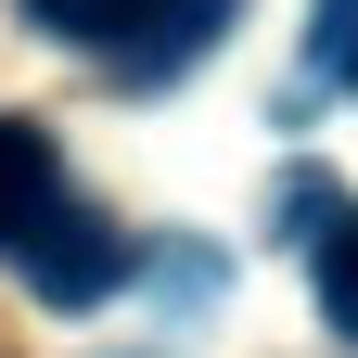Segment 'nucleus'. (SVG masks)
Masks as SVG:
<instances>
[{
	"instance_id": "obj_1",
	"label": "nucleus",
	"mask_w": 358,
	"mask_h": 358,
	"mask_svg": "<svg viewBox=\"0 0 358 358\" xmlns=\"http://www.w3.org/2000/svg\"><path fill=\"white\" fill-rule=\"evenodd\" d=\"M243 0H26V26H52L77 38V52H103L128 90H166V77H192L217 38H231Z\"/></svg>"
},
{
	"instance_id": "obj_2",
	"label": "nucleus",
	"mask_w": 358,
	"mask_h": 358,
	"mask_svg": "<svg viewBox=\"0 0 358 358\" xmlns=\"http://www.w3.org/2000/svg\"><path fill=\"white\" fill-rule=\"evenodd\" d=\"M13 268H26V282L52 294V307H103V294L128 282V243H115L90 205H52V217H38V243H26Z\"/></svg>"
},
{
	"instance_id": "obj_3",
	"label": "nucleus",
	"mask_w": 358,
	"mask_h": 358,
	"mask_svg": "<svg viewBox=\"0 0 358 358\" xmlns=\"http://www.w3.org/2000/svg\"><path fill=\"white\" fill-rule=\"evenodd\" d=\"M52 205H64V154H52V128L0 115V256H26Z\"/></svg>"
},
{
	"instance_id": "obj_4",
	"label": "nucleus",
	"mask_w": 358,
	"mask_h": 358,
	"mask_svg": "<svg viewBox=\"0 0 358 358\" xmlns=\"http://www.w3.org/2000/svg\"><path fill=\"white\" fill-rule=\"evenodd\" d=\"M307 294H320V320L358 345V205H333L320 231H307Z\"/></svg>"
},
{
	"instance_id": "obj_5",
	"label": "nucleus",
	"mask_w": 358,
	"mask_h": 358,
	"mask_svg": "<svg viewBox=\"0 0 358 358\" xmlns=\"http://www.w3.org/2000/svg\"><path fill=\"white\" fill-rule=\"evenodd\" d=\"M307 64L358 103V0H307Z\"/></svg>"
}]
</instances>
